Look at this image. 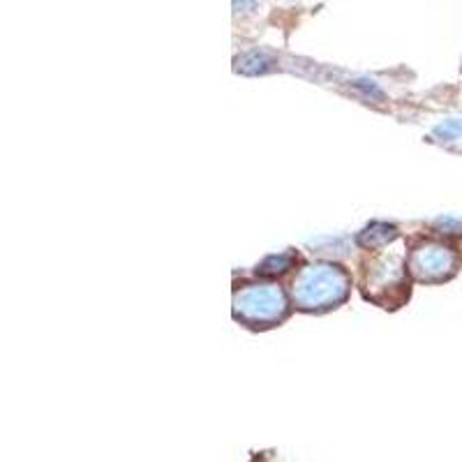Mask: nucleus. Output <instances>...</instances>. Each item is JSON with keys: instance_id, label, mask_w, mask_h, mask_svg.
Segmentation results:
<instances>
[{"instance_id": "obj_1", "label": "nucleus", "mask_w": 462, "mask_h": 462, "mask_svg": "<svg viewBox=\"0 0 462 462\" xmlns=\"http://www.w3.org/2000/svg\"><path fill=\"white\" fill-rule=\"evenodd\" d=\"M349 291V278L342 268L331 263H317L305 268L294 287V299L305 310H321L345 300Z\"/></svg>"}, {"instance_id": "obj_2", "label": "nucleus", "mask_w": 462, "mask_h": 462, "mask_svg": "<svg viewBox=\"0 0 462 462\" xmlns=\"http://www.w3.org/2000/svg\"><path fill=\"white\" fill-rule=\"evenodd\" d=\"M287 300L284 294L273 284H253L238 291L234 300L236 317L250 324H263V321H275L284 315Z\"/></svg>"}, {"instance_id": "obj_3", "label": "nucleus", "mask_w": 462, "mask_h": 462, "mask_svg": "<svg viewBox=\"0 0 462 462\" xmlns=\"http://www.w3.org/2000/svg\"><path fill=\"white\" fill-rule=\"evenodd\" d=\"M411 273L419 280H444L456 271V254L448 247L441 245H423L416 247L410 259Z\"/></svg>"}, {"instance_id": "obj_4", "label": "nucleus", "mask_w": 462, "mask_h": 462, "mask_svg": "<svg viewBox=\"0 0 462 462\" xmlns=\"http://www.w3.org/2000/svg\"><path fill=\"white\" fill-rule=\"evenodd\" d=\"M395 236H398L395 226L383 225V222H373V225L365 226V229L358 234V245L374 250V247H382V245H386L389 241H393Z\"/></svg>"}, {"instance_id": "obj_5", "label": "nucleus", "mask_w": 462, "mask_h": 462, "mask_svg": "<svg viewBox=\"0 0 462 462\" xmlns=\"http://www.w3.org/2000/svg\"><path fill=\"white\" fill-rule=\"evenodd\" d=\"M268 68H271V60L259 51L247 53V56H243L241 60H238V72L243 74H262L266 72Z\"/></svg>"}, {"instance_id": "obj_6", "label": "nucleus", "mask_w": 462, "mask_h": 462, "mask_svg": "<svg viewBox=\"0 0 462 462\" xmlns=\"http://www.w3.org/2000/svg\"><path fill=\"white\" fill-rule=\"evenodd\" d=\"M291 263H294V257H291V254H275V257L263 259V263L257 271L262 275H278L284 273L287 268H291Z\"/></svg>"}, {"instance_id": "obj_7", "label": "nucleus", "mask_w": 462, "mask_h": 462, "mask_svg": "<svg viewBox=\"0 0 462 462\" xmlns=\"http://www.w3.org/2000/svg\"><path fill=\"white\" fill-rule=\"evenodd\" d=\"M435 137L439 142H456L462 137V121L453 118V121H444L441 125L435 127Z\"/></svg>"}, {"instance_id": "obj_8", "label": "nucleus", "mask_w": 462, "mask_h": 462, "mask_svg": "<svg viewBox=\"0 0 462 462\" xmlns=\"http://www.w3.org/2000/svg\"><path fill=\"white\" fill-rule=\"evenodd\" d=\"M437 231L439 234H448V236H457V234H462V220L460 217H439V220L435 222Z\"/></svg>"}, {"instance_id": "obj_9", "label": "nucleus", "mask_w": 462, "mask_h": 462, "mask_svg": "<svg viewBox=\"0 0 462 462\" xmlns=\"http://www.w3.org/2000/svg\"><path fill=\"white\" fill-rule=\"evenodd\" d=\"M354 88H358L363 95H368V97H373V100H382V97H383V93L377 88V84H374V81L356 79V81H354Z\"/></svg>"}]
</instances>
